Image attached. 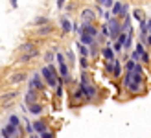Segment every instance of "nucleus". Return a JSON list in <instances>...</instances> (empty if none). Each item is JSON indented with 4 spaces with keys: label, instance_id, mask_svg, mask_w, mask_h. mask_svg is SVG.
Segmentation results:
<instances>
[{
    "label": "nucleus",
    "instance_id": "20",
    "mask_svg": "<svg viewBox=\"0 0 151 138\" xmlns=\"http://www.w3.org/2000/svg\"><path fill=\"white\" fill-rule=\"evenodd\" d=\"M76 48H78V52H79V55H81V57H88V48H87L85 44L78 42V44H76Z\"/></svg>",
    "mask_w": 151,
    "mask_h": 138
},
{
    "label": "nucleus",
    "instance_id": "11",
    "mask_svg": "<svg viewBox=\"0 0 151 138\" xmlns=\"http://www.w3.org/2000/svg\"><path fill=\"white\" fill-rule=\"evenodd\" d=\"M24 103H26V105L37 103V90H32V88H28L26 96H24Z\"/></svg>",
    "mask_w": 151,
    "mask_h": 138
},
{
    "label": "nucleus",
    "instance_id": "12",
    "mask_svg": "<svg viewBox=\"0 0 151 138\" xmlns=\"http://www.w3.org/2000/svg\"><path fill=\"white\" fill-rule=\"evenodd\" d=\"M32 127H33V133H44V131H46V121H42V120H35L33 121V124H32Z\"/></svg>",
    "mask_w": 151,
    "mask_h": 138
},
{
    "label": "nucleus",
    "instance_id": "6",
    "mask_svg": "<svg viewBox=\"0 0 151 138\" xmlns=\"http://www.w3.org/2000/svg\"><path fill=\"white\" fill-rule=\"evenodd\" d=\"M112 17H127L129 15V6H127L125 2H114L112 4Z\"/></svg>",
    "mask_w": 151,
    "mask_h": 138
},
{
    "label": "nucleus",
    "instance_id": "13",
    "mask_svg": "<svg viewBox=\"0 0 151 138\" xmlns=\"http://www.w3.org/2000/svg\"><path fill=\"white\" fill-rule=\"evenodd\" d=\"M101 55L105 61H112V59H116V53L114 50L111 48V46H105V48H101Z\"/></svg>",
    "mask_w": 151,
    "mask_h": 138
},
{
    "label": "nucleus",
    "instance_id": "24",
    "mask_svg": "<svg viewBox=\"0 0 151 138\" xmlns=\"http://www.w3.org/2000/svg\"><path fill=\"white\" fill-rule=\"evenodd\" d=\"M112 4H114V0H98V6H101V7H112Z\"/></svg>",
    "mask_w": 151,
    "mask_h": 138
},
{
    "label": "nucleus",
    "instance_id": "8",
    "mask_svg": "<svg viewBox=\"0 0 151 138\" xmlns=\"http://www.w3.org/2000/svg\"><path fill=\"white\" fill-rule=\"evenodd\" d=\"M79 33H85V35H90V37H94V39H98V37H100V29H98L92 22H83L79 26Z\"/></svg>",
    "mask_w": 151,
    "mask_h": 138
},
{
    "label": "nucleus",
    "instance_id": "30",
    "mask_svg": "<svg viewBox=\"0 0 151 138\" xmlns=\"http://www.w3.org/2000/svg\"><path fill=\"white\" fill-rule=\"evenodd\" d=\"M131 59L134 61V63H138V61H140V53H138V52H133V53H131Z\"/></svg>",
    "mask_w": 151,
    "mask_h": 138
},
{
    "label": "nucleus",
    "instance_id": "33",
    "mask_svg": "<svg viewBox=\"0 0 151 138\" xmlns=\"http://www.w3.org/2000/svg\"><path fill=\"white\" fill-rule=\"evenodd\" d=\"M66 57H68V61H74V53L72 52H66Z\"/></svg>",
    "mask_w": 151,
    "mask_h": 138
},
{
    "label": "nucleus",
    "instance_id": "2",
    "mask_svg": "<svg viewBox=\"0 0 151 138\" xmlns=\"http://www.w3.org/2000/svg\"><path fill=\"white\" fill-rule=\"evenodd\" d=\"M79 88H81V92H83V98L85 99H94L96 98V94H98V90H96V87L90 83V78H88V74L83 70L81 72V78H79Z\"/></svg>",
    "mask_w": 151,
    "mask_h": 138
},
{
    "label": "nucleus",
    "instance_id": "22",
    "mask_svg": "<svg viewBox=\"0 0 151 138\" xmlns=\"http://www.w3.org/2000/svg\"><path fill=\"white\" fill-rule=\"evenodd\" d=\"M9 125H13V127H20V120H19V116H15V114H11L9 116V121H7Z\"/></svg>",
    "mask_w": 151,
    "mask_h": 138
},
{
    "label": "nucleus",
    "instance_id": "4",
    "mask_svg": "<svg viewBox=\"0 0 151 138\" xmlns=\"http://www.w3.org/2000/svg\"><path fill=\"white\" fill-rule=\"evenodd\" d=\"M55 59H57V65H59V78L63 81H70V74H68V66H66L65 55L61 52H55Z\"/></svg>",
    "mask_w": 151,
    "mask_h": 138
},
{
    "label": "nucleus",
    "instance_id": "7",
    "mask_svg": "<svg viewBox=\"0 0 151 138\" xmlns=\"http://www.w3.org/2000/svg\"><path fill=\"white\" fill-rule=\"evenodd\" d=\"M20 134H22L20 127H13V125H9V124L0 129V136H2V138H19Z\"/></svg>",
    "mask_w": 151,
    "mask_h": 138
},
{
    "label": "nucleus",
    "instance_id": "5",
    "mask_svg": "<svg viewBox=\"0 0 151 138\" xmlns=\"http://www.w3.org/2000/svg\"><path fill=\"white\" fill-rule=\"evenodd\" d=\"M107 28H109V37L112 41H116L118 39V35L122 33V26H120V20L118 17H112L107 20Z\"/></svg>",
    "mask_w": 151,
    "mask_h": 138
},
{
    "label": "nucleus",
    "instance_id": "10",
    "mask_svg": "<svg viewBox=\"0 0 151 138\" xmlns=\"http://www.w3.org/2000/svg\"><path fill=\"white\" fill-rule=\"evenodd\" d=\"M94 19H96V11L88 9V7H87V9H83V11H81V20H83V22H92Z\"/></svg>",
    "mask_w": 151,
    "mask_h": 138
},
{
    "label": "nucleus",
    "instance_id": "16",
    "mask_svg": "<svg viewBox=\"0 0 151 138\" xmlns=\"http://www.w3.org/2000/svg\"><path fill=\"white\" fill-rule=\"evenodd\" d=\"M37 55H39V50H32V52H26L19 61H20V63H28V61H32V59L37 57Z\"/></svg>",
    "mask_w": 151,
    "mask_h": 138
},
{
    "label": "nucleus",
    "instance_id": "29",
    "mask_svg": "<svg viewBox=\"0 0 151 138\" xmlns=\"http://www.w3.org/2000/svg\"><path fill=\"white\" fill-rule=\"evenodd\" d=\"M79 66L83 68V70H85V68L88 66V61H87V57H81V59H79Z\"/></svg>",
    "mask_w": 151,
    "mask_h": 138
},
{
    "label": "nucleus",
    "instance_id": "3",
    "mask_svg": "<svg viewBox=\"0 0 151 138\" xmlns=\"http://www.w3.org/2000/svg\"><path fill=\"white\" fill-rule=\"evenodd\" d=\"M41 78L46 81V85L52 87V88H55V87L59 85V81H61V78H59V74H57V70H55V66L52 65V63L41 68Z\"/></svg>",
    "mask_w": 151,
    "mask_h": 138
},
{
    "label": "nucleus",
    "instance_id": "9",
    "mask_svg": "<svg viewBox=\"0 0 151 138\" xmlns=\"http://www.w3.org/2000/svg\"><path fill=\"white\" fill-rule=\"evenodd\" d=\"M29 88H32V90H37V92L44 88V81H42V78H41L39 72H35V74L32 75V79H29Z\"/></svg>",
    "mask_w": 151,
    "mask_h": 138
},
{
    "label": "nucleus",
    "instance_id": "27",
    "mask_svg": "<svg viewBox=\"0 0 151 138\" xmlns=\"http://www.w3.org/2000/svg\"><path fill=\"white\" fill-rule=\"evenodd\" d=\"M39 138H54V133H52L50 129H46L44 133H41V134H39Z\"/></svg>",
    "mask_w": 151,
    "mask_h": 138
},
{
    "label": "nucleus",
    "instance_id": "32",
    "mask_svg": "<svg viewBox=\"0 0 151 138\" xmlns=\"http://www.w3.org/2000/svg\"><path fill=\"white\" fill-rule=\"evenodd\" d=\"M54 53H55V52H48V53H46V61H48V65L52 63V61H54Z\"/></svg>",
    "mask_w": 151,
    "mask_h": 138
},
{
    "label": "nucleus",
    "instance_id": "21",
    "mask_svg": "<svg viewBox=\"0 0 151 138\" xmlns=\"http://www.w3.org/2000/svg\"><path fill=\"white\" fill-rule=\"evenodd\" d=\"M20 50L24 52V53H26V52H32V50H35V44H33L32 41H28V42H24V44L20 46Z\"/></svg>",
    "mask_w": 151,
    "mask_h": 138
},
{
    "label": "nucleus",
    "instance_id": "37",
    "mask_svg": "<svg viewBox=\"0 0 151 138\" xmlns=\"http://www.w3.org/2000/svg\"><path fill=\"white\" fill-rule=\"evenodd\" d=\"M0 138H2V136H0Z\"/></svg>",
    "mask_w": 151,
    "mask_h": 138
},
{
    "label": "nucleus",
    "instance_id": "17",
    "mask_svg": "<svg viewBox=\"0 0 151 138\" xmlns=\"http://www.w3.org/2000/svg\"><path fill=\"white\" fill-rule=\"evenodd\" d=\"M61 29H63V33H70L72 32V22L68 20V17L61 19Z\"/></svg>",
    "mask_w": 151,
    "mask_h": 138
},
{
    "label": "nucleus",
    "instance_id": "19",
    "mask_svg": "<svg viewBox=\"0 0 151 138\" xmlns=\"http://www.w3.org/2000/svg\"><path fill=\"white\" fill-rule=\"evenodd\" d=\"M112 75L114 78H120L122 75V65H120V61L114 59V66H112Z\"/></svg>",
    "mask_w": 151,
    "mask_h": 138
},
{
    "label": "nucleus",
    "instance_id": "18",
    "mask_svg": "<svg viewBox=\"0 0 151 138\" xmlns=\"http://www.w3.org/2000/svg\"><path fill=\"white\" fill-rule=\"evenodd\" d=\"M28 111L32 114H35V116H39V114L42 112V105L41 103H32V105H28Z\"/></svg>",
    "mask_w": 151,
    "mask_h": 138
},
{
    "label": "nucleus",
    "instance_id": "35",
    "mask_svg": "<svg viewBox=\"0 0 151 138\" xmlns=\"http://www.w3.org/2000/svg\"><path fill=\"white\" fill-rule=\"evenodd\" d=\"M147 33L151 35V20H147Z\"/></svg>",
    "mask_w": 151,
    "mask_h": 138
},
{
    "label": "nucleus",
    "instance_id": "25",
    "mask_svg": "<svg viewBox=\"0 0 151 138\" xmlns=\"http://www.w3.org/2000/svg\"><path fill=\"white\" fill-rule=\"evenodd\" d=\"M50 32H52V26H48V24L44 28H39V35H48Z\"/></svg>",
    "mask_w": 151,
    "mask_h": 138
},
{
    "label": "nucleus",
    "instance_id": "34",
    "mask_svg": "<svg viewBox=\"0 0 151 138\" xmlns=\"http://www.w3.org/2000/svg\"><path fill=\"white\" fill-rule=\"evenodd\" d=\"M65 2H66V0H57V7H63Z\"/></svg>",
    "mask_w": 151,
    "mask_h": 138
},
{
    "label": "nucleus",
    "instance_id": "31",
    "mask_svg": "<svg viewBox=\"0 0 151 138\" xmlns=\"http://www.w3.org/2000/svg\"><path fill=\"white\" fill-rule=\"evenodd\" d=\"M15 96H17V92H9V94H4V98H2V99L6 101V99H13Z\"/></svg>",
    "mask_w": 151,
    "mask_h": 138
},
{
    "label": "nucleus",
    "instance_id": "23",
    "mask_svg": "<svg viewBox=\"0 0 151 138\" xmlns=\"http://www.w3.org/2000/svg\"><path fill=\"white\" fill-rule=\"evenodd\" d=\"M33 24H35V26H46V24H48V19H46V17H37V19L33 20Z\"/></svg>",
    "mask_w": 151,
    "mask_h": 138
},
{
    "label": "nucleus",
    "instance_id": "1",
    "mask_svg": "<svg viewBox=\"0 0 151 138\" xmlns=\"http://www.w3.org/2000/svg\"><path fill=\"white\" fill-rule=\"evenodd\" d=\"M124 87L131 92V94H138L144 88V68L140 63L134 65L131 72H125L124 75Z\"/></svg>",
    "mask_w": 151,
    "mask_h": 138
},
{
    "label": "nucleus",
    "instance_id": "14",
    "mask_svg": "<svg viewBox=\"0 0 151 138\" xmlns=\"http://www.w3.org/2000/svg\"><path fill=\"white\" fill-rule=\"evenodd\" d=\"M79 42L85 44V46H96V39L90 35H85V33H79Z\"/></svg>",
    "mask_w": 151,
    "mask_h": 138
},
{
    "label": "nucleus",
    "instance_id": "15",
    "mask_svg": "<svg viewBox=\"0 0 151 138\" xmlns=\"http://www.w3.org/2000/svg\"><path fill=\"white\" fill-rule=\"evenodd\" d=\"M28 78V75L24 74V72H17V74H13L11 78H9V83H13V85H17V83H22Z\"/></svg>",
    "mask_w": 151,
    "mask_h": 138
},
{
    "label": "nucleus",
    "instance_id": "36",
    "mask_svg": "<svg viewBox=\"0 0 151 138\" xmlns=\"http://www.w3.org/2000/svg\"><path fill=\"white\" fill-rule=\"evenodd\" d=\"M9 2H11V6H13V7H17V0H9Z\"/></svg>",
    "mask_w": 151,
    "mask_h": 138
},
{
    "label": "nucleus",
    "instance_id": "28",
    "mask_svg": "<svg viewBox=\"0 0 151 138\" xmlns=\"http://www.w3.org/2000/svg\"><path fill=\"white\" fill-rule=\"evenodd\" d=\"M133 15H134V19H137L138 22L144 19V13H142V9H134V13H133Z\"/></svg>",
    "mask_w": 151,
    "mask_h": 138
},
{
    "label": "nucleus",
    "instance_id": "26",
    "mask_svg": "<svg viewBox=\"0 0 151 138\" xmlns=\"http://www.w3.org/2000/svg\"><path fill=\"white\" fill-rule=\"evenodd\" d=\"M134 65H137V63H134L133 59H129V61H127V63H125V72H131L133 68H134Z\"/></svg>",
    "mask_w": 151,
    "mask_h": 138
}]
</instances>
